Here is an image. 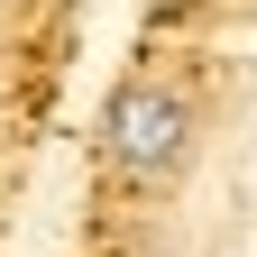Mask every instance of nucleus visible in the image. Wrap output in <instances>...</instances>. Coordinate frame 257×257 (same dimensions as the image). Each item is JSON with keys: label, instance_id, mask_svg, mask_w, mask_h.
Listing matches in <instances>:
<instances>
[{"label": "nucleus", "instance_id": "obj_1", "mask_svg": "<svg viewBox=\"0 0 257 257\" xmlns=\"http://www.w3.org/2000/svg\"><path fill=\"white\" fill-rule=\"evenodd\" d=\"M184 147H193L184 92H166V83H119V92H110V110H101V156H110L128 184H166V175L184 166Z\"/></svg>", "mask_w": 257, "mask_h": 257}]
</instances>
